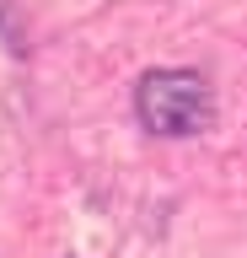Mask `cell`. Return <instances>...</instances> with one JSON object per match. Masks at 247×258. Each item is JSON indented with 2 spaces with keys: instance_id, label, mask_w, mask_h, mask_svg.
<instances>
[{
  "instance_id": "cell-2",
  "label": "cell",
  "mask_w": 247,
  "mask_h": 258,
  "mask_svg": "<svg viewBox=\"0 0 247 258\" xmlns=\"http://www.w3.org/2000/svg\"><path fill=\"white\" fill-rule=\"evenodd\" d=\"M0 38L22 54V27H17V6H11V0H0Z\"/></svg>"
},
{
  "instance_id": "cell-1",
  "label": "cell",
  "mask_w": 247,
  "mask_h": 258,
  "mask_svg": "<svg viewBox=\"0 0 247 258\" xmlns=\"http://www.w3.org/2000/svg\"><path fill=\"white\" fill-rule=\"evenodd\" d=\"M134 113L150 135H167V140H183V135H199L210 129L215 118V97L204 86V76L194 70H150L134 86Z\"/></svg>"
}]
</instances>
